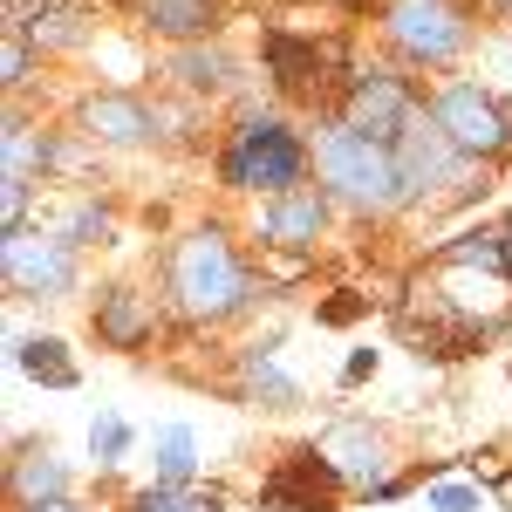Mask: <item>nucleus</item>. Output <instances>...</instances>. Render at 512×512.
<instances>
[{"label":"nucleus","instance_id":"dca6fc26","mask_svg":"<svg viewBox=\"0 0 512 512\" xmlns=\"http://www.w3.org/2000/svg\"><path fill=\"white\" fill-rule=\"evenodd\" d=\"M14 362L35 376V383H48V390H76L82 369L69 362V349L55 342V335H28V342H14Z\"/></svg>","mask_w":512,"mask_h":512},{"label":"nucleus","instance_id":"7ed1b4c3","mask_svg":"<svg viewBox=\"0 0 512 512\" xmlns=\"http://www.w3.org/2000/svg\"><path fill=\"white\" fill-rule=\"evenodd\" d=\"M219 178L233 185V192H294L301 178H308V144L287 130V123H239L233 144H226V158H219Z\"/></svg>","mask_w":512,"mask_h":512},{"label":"nucleus","instance_id":"39448f33","mask_svg":"<svg viewBox=\"0 0 512 512\" xmlns=\"http://www.w3.org/2000/svg\"><path fill=\"white\" fill-rule=\"evenodd\" d=\"M431 117H437V130H444L465 158H499V151L512 144L506 110H499L478 82H451V89H437V96H431Z\"/></svg>","mask_w":512,"mask_h":512},{"label":"nucleus","instance_id":"6e6552de","mask_svg":"<svg viewBox=\"0 0 512 512\" xmlns=\"http://www.w3.org/2000/svg\"><path fill=\"white\" fill-rule=\"evenodd\" d=\"M410 117H417V96H410L403 76H355L342 89V123L362 130V137H376V144H396Z\"/></svg>","mask_w":512,"mask_h":512},{"label":"nucleus","instance_id":"412c9836","mask_svg":"<svg viewBox=\"0 0 512 512\" xmlns=\"http://www.w3.org/2000/svg\"><path fill=\"white\" fill-rule=\"evenodd\" d=\"M171 76L185 82V89H205V96H212L219 82L233 76V62H226V48H205V41H192V48L171 62Z\"/></svg>","mask_w":512,"mask_h":512},{"label":"nucleus","instance_id":"f257e3e1","mask_svg":"<svg viewBox=\"0 0 512 512\" xmlns=\"http://www.w3.org/2000/svg\"><path fill=\"white\" fill-rule=\"evenodd\" d=\"M164 294H171V308L185 321H226L246 308L253 274H246V260L233 253V239L219 233V226H198V233H185L171 246Z\"/></svg>","mask_w":512,"mask_h":512},{"label":"nucleus","instance_id":"b1692460","mask_svg":"<svg viewBox=\"0 0 512 512\" xmlns=\"http://www.w3.org/2000/svg\"><path fill=\"white\" fill-rule=\"evenodd\" d=\"M444 267H506V233H472L444 246Z\"/></svg>","mask_w":512,"mask_h":512},{"label":"nucleus","instance_id":"bb28decb","mask_svg":"<svg viewBox=\"0 0 512 512\" xmlns=\"http://www.w3.org/2000/svg\"><path fill=\"white\" fill-rule=\"evenodd\" d=\"M28 219V178H0V233H21Z\"/></svg>","mask_w":512,"mask_h":512},{"label":"nucleus","instance_id":"ddd939ff","mask_svg":"<svg viewBox=\"0 0 512 512\" xmlns=\"http://www.w3.org/2000/svg\"><path fill=\"white\" fill-rule=\"evenodd\" d=\"M321 69H328V55H321L315 41H294L287 28L267 35V76L287 89V96H315L321 89Z\"/></svg>","mask_w":512,"mask_h":512},{"label":"nucleus","instance_id":"f704fd0d","mask_svg":"<svg viewBox=\"0 0 512 512\" xmlns=\"http://www.w3.org/2000/svg\"><path fill=\"white\" fill-rule=\"evenodd\" d=\"M492 7H512V0H492Z\"/></svg>","mask_w":512,"mask_h":512},{"label":"nucleus","instance_id":"f3484780","mask_svg":"<svg viewBox=\"0 0 512 512\" xmlns=\"http://www.w3.org/2000/svg\"><path fill=\"white\" fill-rule=\"evenodd\" d=\"M48 499H69V472L48 458V451H28V458H14V506H48Z\"/></svg>","mask_w":512,"mask_h":512},{"label":"nucleus","instance_id":"7c9ffc66","mask_svg":"<svg viewBox=\"0 0 512 512\" xmlns=\"http://www.w3.org/2000/svg\"><path fill=\"white\" fill-rule=\"evenodd\" d=\"M369 369H376V355H369V349H355V355H349V369H342V376H349V383H362Z\"/></svg>","mask_w":512,"mask_h":512},{"label":"nucleus","instance_id":"4468645a","mask_svg":"<svg viewBox=\"0 0 512 512\" xmlns=\"http://www.w3.org/2000/svg\"><path fill=\"white\" fill-rule=\"evenodd\" d=\"M151 123H158V110H144L137 96H89L82 103V130L103 144H144Z\"/></svg>","mask_w":512,"mask_h":512},{"label":"nucleus","instance_id":"aec40b11","mask_svg":"<svg viewBox=\"0 0 512 512\" xmlns=\"http://www.w3.org/2000/svg\"><path fill=\"white\" fill-rule=\"evenodd\" d=\"M239 376H246V396H260L267 410H294V403H301L294 376H280V369H274V355H267V349H260V355H246V369H239Z\"/></svg>","mask_w":512,"mask_h":512},{"label":"nucleus","instance_id":"1a4fd4ad","mask_svg":"<svg viewBox=\"0 0 512 512\" xmlns=\"http://www.w3.org/2000/svg\"><path fill=\"white\" fill-rule=\"evenodd\" d=\"M390 151H396V171H403V192L444 185V178L458 171V158H465V151H458V144H451V137L437 130V117H431V110H417V117L403 123V137H396Z\"/></svg>","mask_w":512,"mask_h":512},{"label":"nucleus","instance_id":"cd10ccee","mask_svg":"<svg viewBox=\"0 0 512 512\" xmlns=\"http://www.w3.org/2000/svg\"><path fill=\"white\" fill-rule=\"evenodd\" d=\"M103 233H110V212H103V205H76V219L62 226L69 246H89V239H103Z\"/></svg>","mask_w":512,"mask_h":512},{"label":"nucleus","instance_id":"f03ea898","mask_svg":"<svg viewBox=\"0 0 512 512\" xmlns=\"http://www.w3.org/2000/svg\"><path fill=\"white\" fill-rule=\"evenodd\" d=\"M315 171H321V185L342 205H355V212H390L396 198H410L403 192V171H396V151L376 144V137H362V130H349V123H335V130L315 137Z\"/></svg>","mask_w":512,"mask_h":512},{"label":"nucleus","instance_id":"c85d7f7f","mask_svg":"<svg viewBox=\"0 0 512 512\" xmlns=\"http://www.w3.org/2000/svg\"><path fill=\"white\" fill-rule=\"evenodd\" d=\"M431 506H437V512H478L485 499H478L472 485H437V492H431Z\"/></svg>","mask_w":512,"mask_h":512},{"label":"nucleus","instance_id":"6ab92c4d","mask_svg":"<svg viewBox=\"0 0 512 512\" xmlns=\"http://www.w3.org/2000/svg\"><path fill=\"white\" fill-rule=\"evenodd\" d=\"M151 451H158V485H192L198 472V444L185 424H164L158 437H151Z\"/></svg>","mask_w":512,"mask_h":512},{"label":"nucleus","instance_id":"4be33fe9","mask_svg":"<svg viewBox=\"0 0 512 512\" xmlns=\"http://www.w3.org/2000/svg\"><path fill=\"white\" fill-rule=\"evenodd\" d=\"M130 512H226L219 506V492H192V485H144Z\"/></svg>","mask_w":512,"mask_h":512},{"label":"nucleus","instance_id":"2eb2a0df","mask_svg":"<svg viewBox=\"0 0 512 512\" xmlns=\"http://www.w3.org/2000/svg\"><path fill=\"white\" fill-rule=\"evenodd\" d=\"M328 458H335V472L349 478V485H383V437H369V431H355V424H342V431L321 444Z\"/></svg>","mask_w":512,"mask_h":512},{"label":"nucleus","instance_id":"2f4dec72","mask_svg":"<svg viewBox=\"0 0 512 512\" xmlns=\"http://www.w3.org/2000/svg\"><path fill=\"white\" fill-rule=\"evenodd\" d=\"M28 512H96V506H76V499H48V506H28Z\"/></svg>","mask_w":512,"mask_h":512},{"label":"nucleus","instance_id":"473e14b6","mask_svg":"<svg viewBox=\"0 0 512 512\" xmlns=\"http://www.w3.org/2000/svg\"><path fill=\"white\" fill-rule=\"evenodd\" d=\"M335 7H349V14H362V7H369V0H335Z\"/></svg>","mask_w":512,"mask_h":512},{"label":"nucleus","instance_id":"0eeeda50","mask_svg":"<svg viewBox=\"0 0 512 512\" xmlns=\"http://www.w3.org/2000/svg\"><path fill=\"white\" fill-rule=\"evenodd\" d=\"M0 267H7L14 294L55 301V294L76 287V246L69 239H41V233H7L0 239Z\"/></svg>","mask_w":512,"mask_h":512},{"label":"nucleus","instance_id":"20e7f679","mask_svg":"<svg viewBox=\"0 0 512 512\" xmlns=\"http://www.w3.org/2000/svg\"><path fill=\"white\" fill-rule=\"evenodd\" d=\"M383 35L396 41L403 62L437 69V62H451V55H465L472 21H465L458 0H390V7H383Z\"/></svg>","mask_w":512,"mask_h":512},{"label":"nucleus","instance_id":"393cba45","mask_svg":"<svg viewBox=\"0 0 512 512\" xmlns=\"http://www.w3.org/2000/svg\"><path fill=\"white\" fill-rule=\"evenodd\" d=\"M89 451H96V465H117L123 451H130V424L123 417H96L89 424Z\"/></svg>","mask_w":512,"mask_h":512},{"label":"nucleus","instance_id":"c756f323","mask_svg":"<svg viewBox=\"0 0 512 512\" xmlns=\"http://www.w3.org/2000/svg\"><path fill=\"white\" fill-rule=\"evenodd\" d=\"M362 308H369L362 294H335V301L321 308V321H335V328H342V321H355V315H362Z\"/></svg>","mask_w":512,"mask_h":512},{"label":"nucleus","instance_id":"a211bd4d","mask_svg":"<svg viewBox=\"0 0 512 512\" xmlns=\"http://www.w3.org/2000/svg\"><path fill=\"white\" fill-rule=\"evenodd\" d=\"M48 164H55V144L35 137L28 117H7V171H0V178H35V171H48Z\"/></svg>","mask_w":512,"mask_h":512},{"label":"nucleus","instance_id":"423d86ee","mask_svg":"<svg viewBox=\"0 0 512 512\" xmlns=\"http://www.w3.org/2000/svg\"><path fill=\"white\" fill-rule=\"evenodd\" d=\"M342 485H349V478L335 472V458L315 451V444H301V451H287L274 465V478L260 485V506L267 512H328L342 499Z\"/></svg>","mask_w":512,"mask_h":512},{"label":"nucleus","instance_id":"f8f14e48","mask_svg":"<svg viewBox=\"0 0 512 512\" xmlns=\"http://www.w3.org/2000/svg\"><path fill=\"white\" fill-rule=\"evenodd\" d=\"M130 14L164 41H205L219 28V0H130Z\"/></svg>","mask_w":512,"mask_h":512},{"label":"nucleus","instance_id":"72a5a7b5","mask_svg":"<svg viewBox=\"0 0 512 512\" xmlns=\"http://www.w3.org/2000/svg\"><path fill=\"white\" fill-rule=\"evenodd\" d=\"M499 233H506V239H512V219H506V226H499Z\"/></svg>","mask_w":512,"mask_h":512},{"label":"nucleus","instance_id":"a878e982","mask_svg":"<svg viewBox=\"0 0 512 512\" xmlns=\"http://www.w3.org/2000/svg\"><path fill=\"white\" fill-rule=\"evenodd\" d=\"M28 62H35L28 28H7V48H0V82H7V89H21V82H28Z\"/></svg>","mask_w":512,"mask_h":512},{"label":"nucleus","instance_id":"9d476101","mask_svg":"<svg viewBox=\"0 0 512 512\" xmlns=\"http://www.w3.org/2000/svg\"><path fill=\"white\" fill-rule=\"evenodd\" d=\"M328 226V198L315 185H294V192L267 198V212H260V239L267 246H287V253H308Z\"/></svg>","mask_w":512,"mask_h":512},{"label":"nucleus","instance_id":"5701e85b","mask_svg":"<svg viewBox=\"0 0 512 512\" xmlns=\"http://www.w3.org/2000/svg\"><path fill=\"white\" fill-rule=\"evenodd\" d=\"M7 28H28L35 48H76L82 41V21L69 7H35V21H7Z\"/></svg>","mask_w":512,"mask_h":512},{"label":"nucleus","instance_id":"9b49d317","mask_svg":"<svg viewBox=\"0 0 512 512\" xmlns=\"http://www.w3.org/2000/svg\"><path fill=\"white\" fill-rule=\"evenodd\" d=\"M151 328H158V301H151L144 287H110V294L96 301V335H103L110 349H144Z\"/></svg>","mask_w":512,"mask_h":512}]
</instances>
